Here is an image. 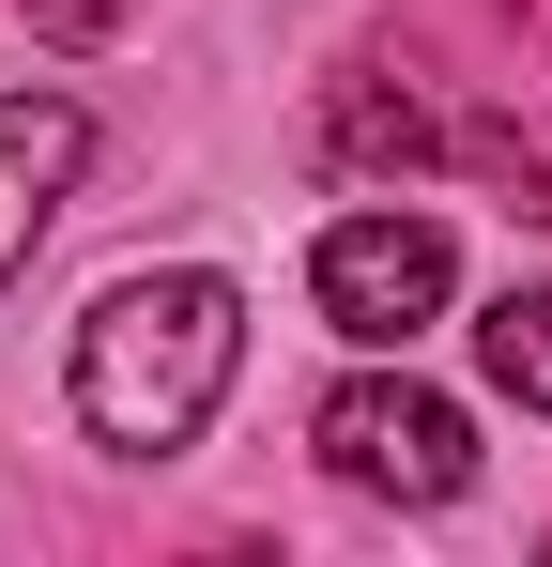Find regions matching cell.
I'll list each match as a JSON object with an SVG mask.
<instances>
[{
  "instance_id": "1",
  "label": "cell",
  "mask_w": 552,
  "mask_h": 567,
  "mask_svg": "<svg viewBox=\"0 0 552 567\" xmlns=\"http://www.w3.org/2000/svg\"><path fill=\"white\" fill-rule=\"evenodd\" d=\"M231 369H246V291L231 277H123L78 322V414H92V445H123V461L200 445Z\"/></svg>"
},
{
  "instance_id": "2",
  "label": "cell",
  "mask_w": 552,
  "mask_h": 567,
  "mask_svg": "<svg viewBox=\"0 0 552 567\" xmlns=\"http://www.w3.org/2000/svg\"><path fill=\"white\" fill-rule=\"evenodd\" d=\"M323 461L354 475V491H384V506H460L476 491V414L430 399L415 369H354L323 399Z\"/></svg>"
},
{
  "instance_id": "3",
  "label": "cell",
  "mask_w": 552,
  "mask_h": 567,
  "mask_svg": "<svg viewBox=\"0 0 552 567\" xmlns=\"http://www.w3.org/2000/svg\"><path fill=\"white\" fill-rule=\"evenodd\" d=\"M446 277H460V246L430 230V215H338V230H323V261H307L323 322L368 338V353H399V338L446 307Z\"/></svg>"
},
{
  "instance_id": "4",
  "label": "cell",
  "mask_w": 552,
  "mask_h": 567,
  "mask_svg": "<svg viewBox=\"0 0 552 567\" xmlns=\"http://www.w3.org/2000/svg\"><path fill=\"white\" fill-rule=\"evenodd\" d=\"M92 169V107L62 93H0V291L31 277V246H47V215H62V185Z\"/></svg>"
},
{
  "instance_id": "5",
  "label": "cell",
  "mask_w": 552,
  "mask_h": 567,
  "mask_svg": "<svg viewBox=\"0 0 552 567\" xmlns=\"http://www.w3.org/2000/svg\"><path fill=\"white\" fill-rule=\"evenodd\" d=\"M430 154H446L430 93H399V78H338L323 93V169H430Z\"/></svg>"
},
{
  "instance_id": "6",
  "label": "cell",
  "mask_w": 552,
  "mask_h": 567,
  "mask_svg": "<svg viewBox=\"0 0 552 567\" xmlns=\"http://www.w3.org/2000/svg\"><path fill=\"white\" fill-rule=\"evenodd\" d=\"M476 369H491V399L552 414V291H491L476 307Z\"/></svg>"
},
{
  "instance_id": "7",
  "label": "cell",
  "mask_w": 552,
  "mask_h": 567,
  "mask_svg": "<svg viewBox=\"0 0 552 567\" xmlns=\"http://www.w3.org/2000/svg\"><path fill=\"white\" fill-rule=\"evenodd\" d=\"M31 16H47L62 47H92V31H108V0H31Z\"/></svg>"
}]
</instances>
